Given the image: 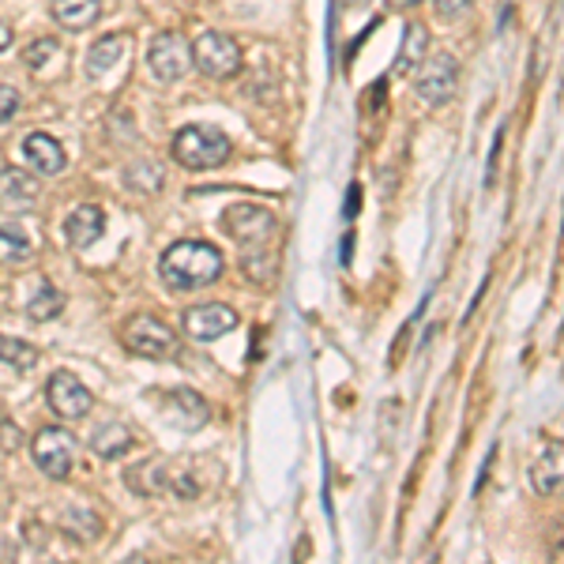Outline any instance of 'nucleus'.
Masks as SVG:
<instances>
[{
    "label": "nucleus",
    "mask_w": 564,
    "mask_h": 564,
    "mask_svg": "<svg viewBox=\"0 0 564 564\" xmlns=\"http://www.w3.org/2000/svg\"><path fill=\"white\" fill-rule=\"evenodd\" d=\"M31 456L45 478H68L72 467H76V436L50 425V430H42L34 436Z\"/></svg>",
    "instance_id": "obj_7"
},
{
    "label": "nucleus",
    "mask_w": 564,
    "mask_h": 564,
    "mask_svg": "<svg viewBox=\"0 0 564 564\" xmlns=\"http://www.w3.org/2000/svg\"><path fill=\"white\" fill-rule=\"evenodd\" d=\"M500 148H505V124L497 129V135H494V148H489V162H486V185H494V177H497V159H500Z\"/></svg>",
    "instance_id": "obj_27"
},
{
    "label": "nucleus",
    "mask_w": 564,
    "mask_h": 564,
    "mask_svg": "<svg viewBox=\"0 0 564 564\" xmlns=\"http://www.w3.org/2000/svg\"><path fill=\"white\" fill-rule=\"evenodd\" d=\"M531 489L542 497H561L564 494V441H553L534 456L531 463Z\"/></svg>",
    "instance_id": "obj_12"
},
{
    "label": "nucleus",
    "mask_w": 564,
    "mask_h": 564,
    "mask_svg": "<svg viewBox=\"0 0 564 564\" xmlns=\"http://www.w3.org/2000/svg\"><path fill=\"white\" fill-rule=\"evenodd\" d=\"M459 87V61L452 53H433L417 68V98L430 106H444Z\"/></svg>",
    "instance_id": "obj_8"
},
{
    "label": "nucleus",
    "mask_w": 564,
    "mask_h": 564,
    "mask_svg": "<svg viewBox=\"0 0 564 564\" xmlns=\"http://www.w3.org/2000/svg\"><path fill=\"white\" fill-rule=\"evenodd\" d=\"M425 45H430V31H425L422 23H406V31H403V53H399V61H395V76H411V72L422 68Z\"/></svg>",
    "instance_id": "obj_19"
},
{
    "label": "nucleus",
    "mask_w": 564,
    "mask_h": 564,
    "mask_svg": "<svg viewBox=\"0 0 564 564\" xmlns=\"http://www.w3.org/2000/svg\"><path fill=\"white\" fill-rule=\"evenodd\" d=\"M23 154H26V162H31V170L34 174H42V177H57L61 170H65V148H61L57 140H53L50 132H31V135H23Z\"/></svg>",
    "instance_id": "obj_14"
},
{
    "label": "nucleus",
    "mask_w": 564,
    "mask_h": 564,
    "mask_svg": "<svg viewBox=\"0 0 564 564\" xmlns=\"http://www.w3.org/2000/svg\"><path fill=\"white\" fill-rule=\"evenodd\" d=\"M121 343L135 358H151V361H170V358H177V350H181L174 327H166L159 316H132V321L121 327Z\"/></svg>",
    "instance_id": "obj_3"
},
{
    "label": "nucleus",
    "mask_w": 564,
    "mask_h": 564,
    "mask_svg": "<svg viewBox=\"0 0 564 564\" xmlns=\"http://www.w3.org/2000/svg\"><path fill=\"white\" fill-rule=\"evenodd\" d=\"M20 106H23L20 90L8 87V84H0V124L15 121V113H20Z\"/></svg>",
    "instance_id": "obj_25"
},
{
    "label": "nucleus",
    "mask_w": 564,
    "mask_h": 564,
    "mask_svg": "<svg viewBox=\"0 0 564 564\" xmlns=\"http://www.w3.org/2000/svg\"><path fill=\"white\" fill-rule=\"evenodd\" d=\"M223 230L230 234L241 249H263L279 234V223L271 212H263L257 204H234L223 212Z\"/></svg>",
    "instance_id": "obj_4"
},
{
    "label": "nucleus",
    "mask_w": 564,
    "mask_h": 564,
    "mask_svg": "<svg viewBox=\"0 0 564 564\" xmlns=\"http://www.w3.org/2000/svg\"><path fill=\"white\" fill-rule=\"evenodd\" d=\"M433 4H436V15H444V20H459L463 12H470L475 0H433Z\"/></svg>",
    "instance_id": "obj_26"
},
{
    "label": "nucleus",
    "mask_w": 564,
    "mask_h": 564,
    "mask_svg": "<svg viewBox=\"0 0 564 564\" xmlns=\"http://www.w3.org/2000/svg\"><path fill=\"white\" fill-rule=\"evenodd\" d=\"M358 196H361V193H358V185H354L350 193H347V218L358 215Z\"/></svg>",
    "instance_id": "obj_28"
},
{
    "label": "nucleus",
    "mask_w": 564,
    "mask_h": 564,
    "mask_svg": "<svg viewBox=\"0 0 564 564\" xmlns=\"http://www.w3.org/2000/svg\"><path fill=\"white\" fill-rule=\"evenodd\" d=\"M174 162H181L185 170H218L226 159H230V140L223 132L212 129V124H185L174 135Z\"/></svg>",
    "instance_id": "obj_2"
},
{
    "label": "nucleus",
    "mask_w": 564,
    "mask_h": 564,
    "mask_svg": "<svg viewBox=\"0 0 564 564\" xmlns=\"http://www.w3.org/2000/svg\"><path fill=\"white\" fill-rule=\"evenodd\" d=\"M162 411H166L170 425H177V430H199V425H207V417H212L207 399L193 388L166 391V395H162Z\"/></svg>",
    "instance_id": "obj_11"
},
{
    "label": "nucleus",
    "mask_w": 564,
    "mask_h": 564,
    "mask_svg": "<svg viewBox=\"0 0 564 564\" xmlns=\"http://www.w3.org/2000/svg\"><path fill=\"white\" fill-rule=\"evenodd\" d=\"M0 361L12 366L15 372H31L39 366V350H34L31 343L15 339V335H0Z\"/></svg>",
    "instance_id": "obj_21"
},
{
    "label": "nucleus",
    "mask_w": 564,
    "mask_h": 564,
    "mask_svg": "<svg viewBox=\"0 0 564 564\" xmlns=\"http://www.w3.org/2000/svg\"><path fill=\"white\" fill-rule=\"evenodd\" d=\"M148 68L162 84H177V79H185V72L193 68V45L181 39L177 31L154 34L148 45Z\"/></svg>",
    "instance_id": "obj_6"
},
{
    "label": "nucleus",
    "mask_w": 564,
    "mask_h": 564,
    "mask_svg": "<svg viewBox=\"0 0 564 564\" xmlns=\"http://www.w3.org/2000/svg\"><path fill=\"white\" fill-rule=\"evenodd\" d=\"M181 324H185V332L193 335L199 343H212V339H223L226 332H234L238 327V313H234L230 305H193L185 316H181Z\"/></svg>",
    "instance_id": "obj_10"
},
{
    "label": "nucleus",
    "mask_w": 564,
    "mask_h": 564,
    "mask_svg": "<svg viewBox=\"0 0 564 564\" xmlns=\"http://www.w3.org/2000/svg\"><path fill=\"white\" fill-rule=\"evenodd\" d=\"M45 399H50V411L65 417V422H79L90 411V391L72 372H53L50 384H45Z\"/></svg>",
    "instance_id": "obj_9"
},
{
    "label": "nucleus",
    "mask_w": 564,
    "mask_h": 564,
    "mask_svg": "<svg viewBox=\"0 0 564 564\" xmlns=\"http://www.w3.org/2000/svg\"><path fill=\"white\" fill-rule=\"evenodd\" d=\"M26 68L31 72H45V65H50V61H61V45L53 42V39H39L31 45V50H26Z\"/></svg>",
    "instance_id": "obj_24"
},
{
    "label": "nucleus",
    "mask_w": 564,
    "mask_h": 564,
    "mask_svg": "<svg viewBox=\"0 0 564 564\" xmlns=\"http://www.w3.org/2000/svg\"><path fill=\"white\" fill-rule=\"evenodd\" d=\"M34 204H39V185H34V177L15 166L0 170V212L23 215V212H31Z\"/></svg>",
    "instance_id": "obj_13"
},
{
    "label": "nucleus",
    "mask_w": 564,
    "mask_h": 564,
    "mask_svg": "<svg viewBox=\"0 0 564 564\" xmlns=\"http://www.w3.org/2000/svg\"><path fill=\"white\" fill-rule=\"evenodd\" d=\"M102 230H106V215H102V207H95V204L76 207L65 223V238L72 249H90V245L102 238Z\"/></svg>",
    "instance_id": "obj_15"
},
{
    "label": "nucleus",
    "mask_w": 564,
    "mask_h": 564,
    "mask_svg": "<svg viewBox=\"0 0 564 564\" xmlns=\"http://www.w3.org/2000/svg\"><path fill=\"white\" fill-rule=\"evenodd\" d=\"M124 45H129L124 34H106V39H98L95 45H90V53H87V76L90 79H102L109 68L121 65V61H124Z\"/></svg>",
    "instance_id": "obj_16"
},
{
    "label": "nucleus",
    "mask_w": 564,
    "mask_h": 564,
    "mask_svg": "<svg viewBox=\"0 0 564 564\" xmlns=\"http://www.w3.org/2000/svg\"><path fill=\"white\" fill-rule=\"evenodd\" d=\"M193 65L207 79H234L241 72V45L223 31H207L193 45Z\"/></svg>",
    "instance_id": "obj_5"
},
{
    "label": "nucleus",
    "mask_w": 564,
    "mask_h": 564,
    "mask_svg": "<svg viewBox=\"0 0 564 564\" xmlns=\"http://www.w3.org/2000/svg\"><path fill=\"white\" fill-rule=\"evenodd\" d=\"M391 8H414V4H422V0H388Z\"/></svg>",
    "instance_id": "obj_30"
},
{
    "label": "nucleus",
    "mask_w": 564,
    "mask_h": 564,
    "mask_svg": "<svg viewBox=\"0 0 564 564\" xmlns=\"http://www.w3.org/2000/svg\"><path fill=\"white\" fill-rule=\"evenodd\" d=\"M61 308H65V297H61V290L53 286L50 279L39 282V290L31 294V302H26V313H31V321H57Z\"/></svg>",
    "instance_id": "obj_20"
},
{
    "label": "nucleus",
    "mask_w": 564,
    "mask_h": 564,
    "mask_svg": "<svg viewBox=\"0 0 564 564\" xmlns=\"http://www.w3.org/2000/svg\"><path fill=\"white\" fill-rule=\"evenodd\" d=\"M31 257V238L20 226H0V263H23Z\"/></svg>",
    "instance_id": "obj_23"
},
{
    "label": "nucleus",
    "mask_w": 564,
    "mask_h": 564,
    "mask_svg": "<svg viewBox=\"0 0 564 564\" xmlns=\"http://www.w3.org/2000/svg\"><path fill=\"white\" fill-rule=\"evenodd\" d=\"M159 275L170 290H199L223 279V252L212 241H177L162 252Z\"/></svg>",
    "instance_id": "obj_1"
},
{
    "label": "nucleus",
    "mask_w": 564,
    "mask_h": 564,
    "mask_svg": "<svg viewBox=\"0 0 564 564\" xmlns=\"http://www.w3.org/2000/svg\"><path fill=\"white\" fill-rule=\"evenodd\" d=\"M129 486L135 489V494L151 497V494H162L170 481H166V470H162V463H140V467L129 470Z\"/></svg>",
    "instance_id": "obj_22"
},
{
    "label": "nucleus",
    "mask_w": 564,
    "mask_h": 564,
    "mask_svg": "<svg viewBox=\"0 0 564 564\" xmlns=\"http://www.w3.org/2000/svg\"><path fill=\"white\" fill-rule=\"evenodd\" d=\"M132 433L124 430L121 422H106V425H98L95 433H90V452L95 456H102V459H121V456H129V448H132Z\"/></svg>",
    "instance_id": "obj_18"
},
{
    "label": "nucleus",
    "mask_w": 564,
    "mask_h": 564,
    "mask_svg": "<svg viewBox=\"0 0 564 564\" xmlns=\"http://www.w3.org/2000/svg\"><path fill=\"white\" fill-rule=\"evenodd\" d=\"M102 0H53V20L65 31H87L90 23H98Z\"/></svg>",
    "instance_id": "obj_17"
},
{
    "label": "nucleus",
    "mask_w": 564,
    "mask_h": 564,
    "mask_svg": "<svg viewBox=\"0 0 564 564\" xmlns=\"http://www.w3.org/2000/svg\"><path fill=\"white\" fill-rule=\"evenodd\" d=\"M8 45H12V26H8L4 20H0V53H4Z\"/></svg>",
    "instance_id": "obj_29"
}]
</instances>
